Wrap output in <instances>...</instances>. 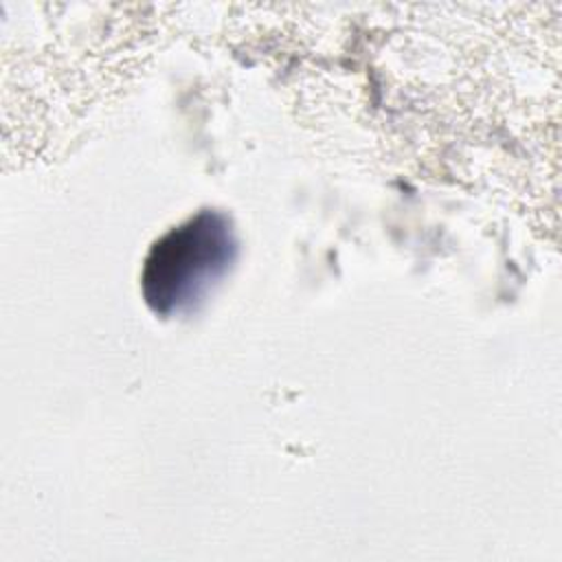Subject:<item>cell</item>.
I'll list each match as a JSON object with an SVG mask.
<instances>
[{"label": "cell", "mask_w": 562, "mask_h": 562, "mask_svg": "<svg viewBox=\"0 0 562 562\" xmlns=\"http://www.w3.org/2000/svg\"><path fill=\"white\" fill-rule=\"evenodd\" d=\"M233 235L224 215L202 211L162 235L147 255L143 290L156 312L178 310L198 296L231 259Z\"/></svg>", "instance_id": "6da1fadb"}]
</instances>
